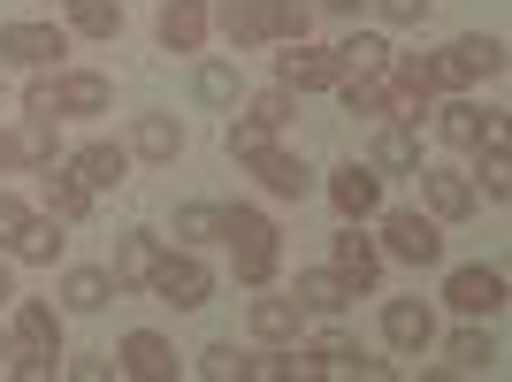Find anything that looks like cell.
Instances as JSON below:
<instances>
[{"instance_id": "obj_1", "label": "cell", "mask_w": 512, "mask_h": 382, "mask_svg": "<svg viewBox=\"0 0 512 382\" xmlns=\"http://www.w3.org/2000/svg\"><path fill=\"white\" fill-rule=\"evenodd\" d=\"M214 237L230 245L237 283H268V276H276L283 245H276V222H268L260 207H214Z\"/></svg>"}, {"instance_id": "obj_2", "label": "cell", "mask_w": 512, "mask_h": 382, "mask_svg": "<svg viewBox=\"0 0 512 382\" xmlns=\"http://www.w3.org/2000/svg\"><path fill=\"white\" fill-rule=\"evenodd\" d=\"M8 344H16L8 375H31V382H46L54 367H62V314H54L46 298H16V329H8Z\"/></svg>"}, {"instance_id": "obj_3", "label": "cell", "mask_w": 512, "mask_h": 382, "mask_svg": "<svg viewBox=\"0 0 512 382\" xmlns=\"http://www.w3.org/2000/svg\"><path fill=\"white\" fill-rule=\"evenodd\" d=\"M383 245H390V260H406V268H436V260H444V230H436V214H421V207H390Z\"/></svg>"}, {"instance_id": "obj_4", "label": "cell", "mask_w": 512, "mask_h": 382, "mask_svg": "<svg viewBox=\"0 0 512 382\" xmlns=\"http://www.w3.org/2000/svg\"><path fill=\"white\" fill-rule=\"evenodd\" d=\"M146 291L161 298V306H176V314H192V306L214 298V276H207V260H192V253H161L153 276H146Z\"/></svg>"}, {"instance_id": "obj_5", "label": "cell", "mask_w": 512, "mask_h": 382, "mask_svg": "<svg viewBox=\"0 0 512 382\" xmlns=\"http://www.w3.org/2000/svg\"><path fill=\"white\" fill-rule=\"evenodd\" d=\"M428 69H436V92L444 85H474V77H497V69H505V39L467 31V39H451L444 54H428Z\"/></svg>"}, {"instance_id": "obj_6", "label": "cell", "mask_w": 512, "mask_h": 382, "mask_svg": "<svg viewBox=\"0 0 512 382\" xmlns=\"http://www.w3.org/2000/svg\"><path fill=\"white\" fill-rule=\"evenodd\" d=\"M69 54V39L54 31V23H0V62L16 69H54Z\"/></svg>"}, {"instance_id": "obj_7", "label": "cell", "mask_w": 512, "mask_h": 382, "mask_svg": "<svg viewBox=\"0 0 512 382\" xmlns=\"http://www.w3.org/2000/svg\"><path fill=\"white\" fill-rule=\"evenodd\" d=\"M245 169L260 176V191H268V199H306V191H314V169H306L299 153H283V146L245 153Z\"/></svg>"}, {"instance_id": "obj_8", "label": "cell", "mask_w": 512, "mask_h": 382, "mask_svg": "<svg viewBox=\"0 0 512 382\" xmlns=\"http://www.w3.org/2000/svg\"><path fill=\"white\" fill-rule=\"evenodd\" d=\"M329 199H337L344 222H367V214H383V169H367V161H344L329 176Z\"/></svg>"}, {"instance_id": "obj_9", "label": "cell", "mask_w": 512, "mask_h": 382, "mask_svg": "<svg viewBox=\"0 0 512 382\" xmlns=\"http://www.w3.org/2000/svg\"><path fill=\"white\" fill-rule=\"evenodd\" d=\"M444 298L467 321H490V314H505V276H497V268H451Z\"/></svg>"}, {"instance_id": "obj_10", "label": "cell", "mask_w": 512, "mask_h": 382, "mask_svg": "<svg viewBox=\"0 0 512 382\" xmlns=\"http://www.w3.org/2000/svg\"><path fill=\"white\" fill-rule=\"evenodd\" d=\"M337 54H321V46H306V39H291V54L276 62V85L283 92H337Z\"/></svg>"}, {"instance_id": "obj_11", "label": "cell", "mask_w": 512, "mask_h": 382, "mask_svg": "<svg viewBox=\"0 0 512 382\" xmlns=\"http://www.w3.org/2000/svg\"><path fill=\"white\" fill-rule=\"evenodd\" d=\"M383 337H390V352H428V344H436L428 298H390V306H383Z\"/></svg>"}, {"instance_id": "obj_12", "label": "cell", "mask_w": 512, "mask_h": 382, "mask_svg": "<svg viewBox=\"0 0 512 382\" xmlns=\"http://www.w3.org/2000/svg\"><path fill=\"white\" fill-rule=\"evenodd\" d=\"M115 367H123V375H138V382H169V375H176V344L153 337V329H130L123 352H115Z\"/></svg>"}, {"instance_id": "obj_13", "label": "cell", "mask_w": 512, "mask_h": 382, "mask_svg": "<svg viewBox=\"0 0 512 382\" xmlns=\"http://www.w3.org/2000/svg\"><path fill=\"white\" fill-rule=\"evenodd\" d=\"M69 176H77L85 191H115V184L130 176V153H123V146H107V138H92V146L69 153Z\"/></svg>"}, {"instance_id": "obj_14", "label": "cell", "mask_w": 512, "mask_h": 382, "mask_svg": "<svg viewBox=\"0 0 512 382\" xmlns=\"http://www.w3.org/2000/svg\"><path fill=\"white\" fill-rule=\"evenodd\" d=\"M413 176H421V199H428L436 222H467L474 214V184L459 169H413Z\"/></svg>"}, {"instance_id": "obj_15", "label": "cell", "mask_w": 512, "mask_h": 382, "mask_svg": "<svg viewBox=\"0 0 512 382\" xmlns=\"http://www.w3.org/2000/svg\"><path fill=\"white\" fill-rule=\"evenodd\" d=\"M153 31H161L169 54H199V46H207V0H161V23H153Z\"/></svg>"}, {"instance_id": "obj_16", "label": "cell", "mask_w": 512, "mask_h": 382, "mask_svg": "<svg viewBox=\"0 0 512 382\" xmlns=\"http://www.w3.org/2000/svg\"><path fill=\"white\" fill-rule=\"evenodd\" d=\"M153 260H161V237L153 230H130V237H115V291H146V276H153Z\"/></svg>"}, {"instance_id": "obj_17", "label": "cell", "mask_w": 512, "mask_h": 382, "mask_svg": "<svg viewBox=\"0 0 512 382\" xmlns=\"http://www.w3.org/2000/svg\"><path fill=\"white\" fill-rule=\"evenodd\" d=\"M375 169H390V176H413V169H421V123L383 115V130H375Z\"/></svg>"}, {"instance_id": "obj_18", "label": "cell", "mask_w": 512, "mask_h": 382, "mask_svg": "<svg viewBox=\"0 0 512 382\" xmlns=\"http://www.w3.org/2000/svg\"><path fill=\"white\" fill-rule=\"evenodd\" d=\"M222 39L237 46V54H253V46H268L276 31H268V0H222Z\"/></svg>"}, {"instance_id": "obj_19", "label": "cell", "mask_w": 512, "mask_h": 382, "mask_svg": "<svg viewBox=\"0 0 512 382\" xmlns=\"http://www.w3.org/2000/svg\"><path fill=\"white\" fill-rule=\"evenodd\" d=\"M130 153L169 169L176 153H184V123H176V115H138V123H130Z\"/></svg>"}, {"instance_id": "obj_20", "label": "cell", "mask_w": 512, "mask_h": 382, "mask_svg": "<svg viewBox=\"0 0 512 382\" xmlns=\"http://www.w3.org/2000/svg\"><path fill=\"white\" fill-rule=\"evenodd\" d=\"M329 54H337L344 77H390V54H398V46H390L383 31H352V39L329 46Z\"/></svg>"}, {"instance_id": "obj_21", "label": "cell", "mask_w": 512, "mask_h": 382, "mask_svg": "<svg viewBox=\"0 0 512 382\" xmlns=\"http://www.w3.org/2000/svg\"><path fill=\"white\" fill-rule=\"evenodd\" d=\"M62 230H69V222H54V214H31V222L16 230V245H8V253L31 260V268H54V260H62V245H69Z\"/></svg>"}, {"instance_id": "obj_22", "label": "cell", "mask_w": 512, "mask_h": 382, "mask_svg": "<svg viewBox=\"0 0 512 382\" xmlns=\"http://www.w3.org/2000/svg\"><path fill=\"white\" fill-rule=\"evenodd\" d=\"M245 321H253L260 344H291V337H299V321H306V306H299V298H253Z\"/></svg>"}, {"instance_id": "obj_23", "label": "cell", "mask_w": 512, "mask_h": 382, "mask_svg": "<svg viewBox=\"0 0 512 382\" xmlns=\"http://www.w3.org/2000/svg\"><path fill=\"white\" fill-rule=\"evenodd\" d=\"M337 276L352 283V291H367V283L383 276V253H375V237H360V222L337 230Z\"/></svg>"}, {"instance_id": "obj_24", "label": "cell", "mask_w": 512, "mask_h": 382, "mask_svg": "<svg viewBox=\"0 0 512 382\" xmlns=\"http://www.w3.org/2000/svg\"><path fill=\"white\" fill-rule=\"evenodd\" d=\"M54 100H62V115H107V77L100 69H69V77H54Z\"/></svg>"}, {"instance_id": "obj_25", "label": "cell", "mask_w": 512, "mask_h": 382, "mask_svg": "<svg viewBox=\"0 0 512 382\" xmlns=\"http://www.w3.org/2000/svg\"><path fill=\"white\" fill-rule=\"evenodd\" d=\"M291 298H299L306 314H344V306H352L360 291H352V283H344L337 268H306V276H299V291H291Z\"/></svg>"}, {"instance_id": "obj_26", "label": "cell", "mask_w": 512, "mask_h": 382, "mask_svg": "<svg viewBox=\"0 0 512 382\" xmlns=\"http://www.w3.org/2000/svg\"><path fill=\"white\" fill-rule=\"evenodd\" d=\"M237 92H245V77H237V62H222V54H207V62L192 69V100L199 107H237Z\"/></svg>"}, {"instance_id": "obj_27", "label": "cell", "mask_w": 512, "mask_h": 382, "mask_svg": "<svg viewBox=\"0 0 512 382\" xmlns=\"http://www.w3.org/2000/svg\"><path fill=\"white\" fill-rule=\"evenodd\" d=\"M39 199H46V214H54V222H85V214H92V191L77 184L69 169H46V176H39Z\"/></svg>"}, {"instance_id": "obj_28", "label": "cell", "mask_w": 512, "mask_h": 382, "mask_svg": "<svg viewBox=\"0 0 512 382\" xmlns=\"http://www.w3.org/2000/svg\"><path fill=\"white\" fill-rule=\"evenodd\" d=\"M107 298H115V276H107V268H69L62 276V306L69 314H100Z\"/></svg>"}, {"instance_id": "obj_29", "label": "cell", "mask_w": 512, "mask_h": 382, "mask_svg": "<svg viewBox=\"0 0 512 382\" xmlns=\"http://www.w3.org/2000/svg\"><path fill=\"white\" fill-rule=\"evenodd\" d=\"M444 352H451V367H459V375H490V367L505 360V352H497V337H490V329H459V337H451Z\"/></svg>"}, {"instance_id": "obj_30", "label": "cell", "mask_w": 512, "mask_h": 382, "mask_svg": "<svg viewBox=\"0 0 512 382\" xmlns=\"http://www.w3.org/2000/svg\"><path fill=\"white\" fill-rule=\"evenodd\" d=\"M344 115H390V77H337Z\"/></svg>"}, {"instance_id": "obj_31", "label": "cell", "mask_w": 512, "mask_h": 382, "mask_svg": "<svg viewBox=\"0 0 512 382\" xmlns=\"http://www.w3.org/2000/svg\"><path fill=\"white\" fill-rule=\"evenodd\" d=\"M62 8L85 39H115V31H123V0H62Z\"/></svg>"}, {"instance_id": "obj_32", "label": "cell", "mask_w": 512, "mask_h": 382, "mask_svg": "<svg viewBox=\"0 0 512 382\" xmlns=\"http://www.w3.org/2000/svg\"><path fill=\"white\" fill-rule=\"evenodd\" d=\"M428 115H436L444 146H474V130H482V107H467V100H444V107H428Z\"/></svg>"}, {"instance_id": "obj_33", "label": "cell", "mask_w": 512, "mask_h": 382, "mask_svg": "<svg viewBox=\"0 0 512 382\" xmlns=\"http://www.w3.org/2000/svg\"><path fill=\"white\" fill-rule=\"evenodd\" d=\"M16 161H23V169H54V123H46V115H23Z\"/></svg>"}, {"instance_id": "obj_34", "label": "cell", "mask_w": 512, "mask_h": 382, "mask_svg": "<svg viewBox=\"0 0 512 382\" xmlns=\"http://www.w3.org/2000/svg\"><path fill=\"white\" fill-rule=\"evenodd\" d=\"M268 31L276 39H306L314 31V0H268Z\"/></svg>"}, {"instance_id": "obj_35", "label": "cell", "mask_w": 512, "mask_h": 382, "mask_svg": "<svg viewBox=\"0 0 512 382\" xmlns=\"http://www.w3.org/2000/svg\"><path fill=\"white\" fill-rule=\"evenodd\" d=\"M253 123H268V130H283L291 115H299V92H283V85H268V92H253V107H245Z\"/></svg>"}, {"instance_id": "obj_36", "label": "cell", "mask_w": 512, "mask_h": 382, "mask_svg": "<svg viewBox=\"0 0 512 382\" xmlns=\"http://www.w3.org/2000/svg\"><path fill=\"white\" fill-rule=\"evenodd\" d=\"M268 138H276V130H268V123H253V115H237L222 146H230V161H245V153H260V146H268Z\"/></svg>"}, {"instance_id": "obj_37", "label": "cell", "mask_w": 512, "mask_h": 382, "mask_svg": "<svg viewBox=\"0 0 512 382\" xmlns=\"http://www.w3.org/2000/svg\"><path fill=\"white\" fill-rule=\"evenodd\" d=\"M207 237H214V207H199V199L176 207V245H207Z\"/></svg>"}, {"instance_id": "obj_38", "label": "cell", "mask_w": 512, "mask_h": 382, "mask_svg": "<svg viewBox=\"0 0 512 382\" xmlns=\"http://www.w3.org/2000/svg\"><path fill=\"white\" fill-rule=\"evenodd\" d=\"M199 367H207L214 382H237V367H245V352H237V344H207V352H199Z\"/></svg>"}, {"instance_id": "obj_39", "label": "cell", "mask_w": 512, "mask_h": 382, "mask_svg": "<svg viewBox=\"0 0 512 382\" xmlns=\"http://www.w3.org/2000/svg\"><path fill=\"white\" fill-rule=\"evenodd\" d=\"M237 382H283V352H276V344H268V352H245Z\"/></svg>"}, {"instance_id": "obj_40", "label": "cell", "mask_w": 512, "mask_h": 382, "mask_svg": "<svg viewBox=\"0 0 512 382\" xmlns=\"http://www.w3.org/2000/svg\"><path fill=\"white\" fill-rule=\"evenodd\" d=\"M482 191H490V199H512V161L490 153V146H482Z\"/></svg>"}, {"instance_id": "obj_41", "label": "cell", "mask_w": 512, "mask_h": 382, "mask_svg": "<svg viewBox=\"0 0 512 382\" xmlns=\"http://www.w3.org/2000/svg\"><path fill=\"white\" fill-rule=\"evenodd\" d=\"M23 115H46V123H62V100H54V77H31V92H23Z\"/></svg>"}, {"instance_id": "obj_42", "label": "cell", "mask_w": 512, "mask_h": 382, "mask_svg": "<svg viewBox=\"0 0 512 382\" xmlns=\"http://www.w3.org/2000/svg\"><path fill=\"white\" fill-rule=\"evenodd\" d=\"M375 8H383V23L413 31V23H428V8H436V0H375Z\"/></svg>"}, {"instance_id": "obj_43", "label": "cell", "mask_w": 512, "mask_h": 382, "mask_svg": "<svg viewBox=\"0 0 512 382\" xmlns=\"http://www.w3.org/2000/svg\"><path fill=\"white\" fill-rule=\"evenodd\" d=\"M31 222V207H23L16 191H0V245H16V230Z\"/></svg>"}, {"instance_id": "obj_44", "label": "cell", "mask_w": 512, "mask_h": 382, "mask_svg": "<svg viewBox=\"0 0 512 382\" xmlns=\"http://www.w3.org/2000/svg\"><path fill=\"white\" fill-rule=\"evenodd\" d=\"M0 306H16V276H8V260H0Z\"/></svg>"}, {"instance_id": "obj_45", "label": "cell", "mask_w": 512, "mask_h": 382, "mask_svg": "<svg viewBox=\"0 0 512 382\" xmlns=\"http://www.w3.org/2000/svg\"><path fill=\"white\" fill-rule=\"evenodd\" d=\"M0 169H16V138L8 130H0Z\"/></svg>"}, {"instance_id": "obj_46", "label": "cell", "mask_w": 512, "mask_h": 382, "mask_svg": "<svg viewBox=\"0 0 512 382\" xmlns=\"http://www.w3.org/2000/svg\"><path fill=\"white\" fill-rule=\"evenodd\" d=\"M314 8H329V16H352V8H360V0H314Z\"/></svg>"}, {"instance_id": "obj_47", "label": "cell", "mask_w": 512, "mask_h": 382, "mask_svg": "<svg viewBox=\"0 0 512 382\" xmlns=\"http://www.w3.org/2000/svg\"><path fill=\"white\" fill-rule=\"evenodd\" d=\"M8 360H16V344H8V329H0V375H8Z\"/></svg>"}, {"instance_id": "obj_48", "label": "cell", "mask_w": 512, "mask_h": 382, "mask_svg": "<svg viewBox=\"0 0 512 382\" xmlns=\"http://www.w3.org/2000/svg\"><path fill=\"white\" fill-rule=\"evenodd\" d=\"M0 100H8V77H0Z\"/></svg>"}]
</instances>
